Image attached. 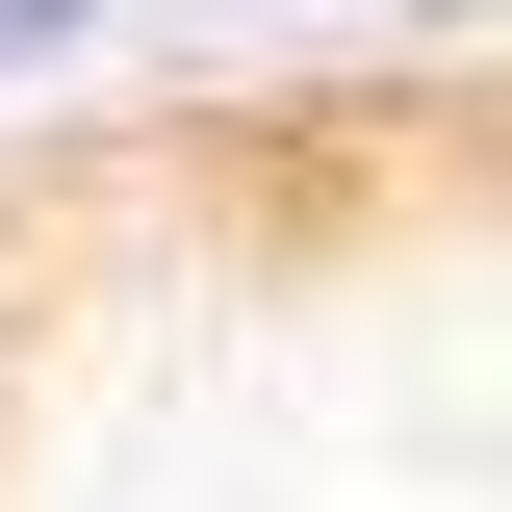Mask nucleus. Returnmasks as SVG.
Returning <instances> with one entry per match:
<instances>
[{
  "label": "nucleus",
  "instance_id": "obj_1",
  "mask_svg": "<svg viewBox=\"0 0 512 512\" xmlns=\"http://www.w3.org/2000/svg\"><path fill=\"white\" fill-rule=\"evenodd\" d=\"M52 52H103V0H0V77H52Z\"/></svg>",
  "mask_w": 512,
  "mask_h": 512
}]
</instances>
